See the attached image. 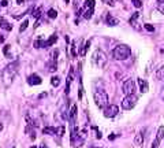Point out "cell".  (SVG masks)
Wrapping results in <instances>:
<instances>
[{"instance_id": "12", "label": "cell", "mask_w": 164, "mask_h": 148, "mask_svg": "<svg viewBox=\"0 0 164 148\" xmlns=\"http://www.w3.org/2000/svg\"><path fill=\"white\" fill-rule=\"evenodd\" d=\"M56 41H57V36H56V34H52V36H51L47 40V41H44V45H43V47H44V48H47V47H51V45H53Z\"/></svg>"}, {"instance_id": "35", "label": "cell", "mask_w": 164, "mask_h": 148, "mask_svg": "<svg viewBox=\"0 0 164 148\" xmlns=\"http://www.w3.org/2000/svg\"><path fill=\"white\" fill-rule=\"evenodd\" d=\"M103 1H104L105 4H109V6H114V4H115V3L112 1V0H103Z\"/></svg>"}, {"instance_id": "15", "label": "cell", "mask_w": 164, "mask_h": 148, "mask_svg": "<svg viewBox=\"0 0 164 148\" xmlns=\"http://www.w3.org/2000/svg\"><path fill=\"white\" fill-rule=\"evenodd\" d=\"M138 17H139V12H134L131 15V18H130V24L135 28V29H139V26H138V24H137V19H138Z\"/></svg>"}, {"instance_id": "38", "label": "cell", "mask_w": 164, "mask_h": 148, "mask_svg": "<svg viewBox=\"0 0 164 148\" xmlns=\"http://www.w3.org/2000/svg\"><path fill=\"white\" fill-rule=\"evenodd\" d=\"M23 1H25V0H17V3H18V4H22Z\"/></svg>"}, {"instance_id": "17", "label": "cell", "mask_w": 164, "mask_h": 148, "mask_svg": "<svg viewBox=\"0 0 164 148\" xmlns=\"http://www.w3.org/2000/svg\"><path fill=\"white\" fill-rule=\"evenodd\" d=\"M142 143H144V135L139 132L135 135V139H134V144L135 145H142Z\"/></svg>"}, {"instance_id": "30", "label": "cell", "mask_w": 164, "mask_h": 148, "mask_svg": "<svg viewBox=\"0 0 164 148\" xmlns=\"http://www.w3.org/2000/svg\"><path fill=\"white\" fill-rule=\"evenodd\" d=\"M56 135L59 136V137H62V136L64 135V126H60V128L57 129V133H56Z\"/></svg>"}, {"instance_id": "27", "label": "cell", "mask_w": 164, "mask_h": 148, "mask_svg": "<svg viewBox=\"0 0 164 148\" xmlns=\"http://www.w3.org/2000/svg\"><path fill=\"white\" fill-rule=\"evenodd\" d=\"M85 6L88 7V8H95V0H86V3H85Z\"/></svg>"}, {"instance_id": "23", "label": "cell", "mask_w": 164, "mask_h": 148, "mask_svg": "<svg viewBox=\"0 0 164 148\" xmlns=\"http://www.w3.org/2000/svg\"><path fill=\"white\" fill-rule=\"evenodd\" d=\"M156 78H159V80H164V66L157 70V73H156Z\"/></svg>"}, {"instance_id": "26", "label": "cell", "mask_w": 164, "mask_h": 148, "mask_svg": "<svg viewBox=\"0 0 164 148\" xmlns=\"http://www.w3.org/2000/svg\"><path fill=\"white\" fill-rule=\"evenodd\" d=\"M27 25H29V21L26 19V21H23V24L21 25V28H19V32L22 33V32H25L26 30V28H27Z\"/></svg>"}, {"instance_id": "32", "label": "cell", "mask_w": 164, "mask_h": 148, "mask_svg": "<svg viewBox=\"0 0 164 148\" xmlns=\"http://www.w3.org/2000/svg\"><path fill=\"white\" fill-rule=\"evenodd\" d=\"M133 4H134V7H137V8H139V7L142 6L141 0H133Z\"/></svg>"}, {"instance_id": "20", "label": "cell", "mask_w": 164, "mask_h": 148, "mask_svg": "<svg viewBox=\"0 0 164 148\" xmlns=\"http://www.w3.org/2000/svg\"><path fill=\"white\" fill-rule=\"evenodd\" d=\"M89 45H90V41H86V43H83V47H82L81 51H79V55H81V56H86V52H88Z\"/></svg>"}, {"instance_id": "6", "label": "cell", "mask_w": 164, "mask_h": 148, "mask_svg": "<svg viewBox=\"0 0 164 148\" xmlns=\"http://www.w3.org/2000/svg\"><path fill=\"white\" fill-rule=\"evenodd\" d=\"M122 91H123V93H126L127 95H134V91H135V81L134 80H127L125 84H123V86H122Z\"/></svg>"}, {"instance_id": "19", "label": "cell", "mask_w": 164, "mask_h": 148, "mask_svg": "<svg viewBox=\"0 0 164 148\" xmlns=\"http://www.w3.org/2000/svg\"><path fill=\"white\" fill-rule=\"evenodd\" d=\"M48 70H49V71H52V73H53V71H56V70H57V63H56V61L51 59V62L48 63Z\"/></svg>"}, {"instance_id": "42", "label": "cell", "mask_w": 164, "mask_h": 148, "mask_svg": "<svg viewBox=\"0 0 164 148\" xmlns=\"http://www.w3.org/2000/svg\"><path fill=\"white\" fill-rule=\"evenodd\" d=\"M90 148H97V147H90ZM99 148H100V147H99Z\"/></svg>"}, {"instance_id": "28", "label": "cell", "mask_w": 164, "mask_h": 148, "mask_svg": "<svg viewBox=\"0 0 164 148\" xmlns=\"http://www.w3.org/2000/svg\"><path fill=\"white\" fill-rule=\"evenodd\" d=\"M33 15H34V18H40V15H41V7H38L37 10H34L33 11Z\"/></svg>"}, {"instance_id": "3", "label": "cell", "mask_w": 164, "mask_h": 148, "mask_svg": "<svg viewBox=\"0 0 164 148\" xmlns=\"http://www.w3.org/2000/svg\"><path fill=\"white\" fill-rule=\"evenodd\" d=\"M95 102H96V106L99 107V108H105L108 106V93L104 91V89H99V91H96L95 92Z\"/></svg>"}, {"instance_id": "34", "label": "cell", "mask_w": 164, "mask_h": 148, "mask_svg": "<svg viewBox=\"0 0 164 148\" xmlns=\"http://www.w3.org/2000/svg\"><path fill=\"white\" fill-rule=\"evenodd\" d=\"M10 47H11V45H4V55L8 56V51H10Z\"/></svg>"}, {"instance_id": "36", "label": "cell", "mask_w": 164, "mask_h": 148, "mask_svg": "<svg viewBox=\"0 0 164 148\" xmlns=\"http://www.w3.org/2000/svg\"><path fill=\"white\" fill-rule=\"evenodd\" d=\"M0 4H1V6H3V7H6L7 4H8V3H7V0H3V1H1Z\"/></svg>"}, {"instance_id": "33", "label": "cell", "mask_w": 164, "mask_h": 148, "mask_svg": "<svg viewBox=\"0 0 164 148\" xmlns=\"http://www.w3.org/2000/svg\"><path fill=\"white\" fill-rule=\"evenodd\" d=\"M159 144H160V141H159V140H155V141L152 143V148H157Z\"/></svg>"}, {"instance_id": "9", "label": "cell", "mask_w": 164, "mask_h": 148, "mask_svg": "<svg viewBox=\"0 0 164 148\" xmlns=\"http://www.w3.org/2000/svg\"><path fill=\"white\" fill-rule=\"evenodd\" d=\"M27 82H29V85H40L43 81H41V78L38 77L37 74H32V75L27 78Z\"/></svg>"}, {"instance_id": "41", "label": "cell", "mask_w": 164, "mask_h": 148, "mask_svg": "<svg viewBox=\"0 0 164 148\" xmlns=\"http://www.w3.org/2000/svg\"><path fill=\"white\" fill-rule=\"evenodd\" d=\"M30 148H37V147H36V145H33V147H30Z\"/></svg>"}, {"instance_id": "39", "label": "cell", "mask_w": 164, "mask_h": 148, "mask_svg": "<svg viewBox=\"0 0 164 148\" xmlns=\"http://www.w3.org/2000/svg\"><path fill=\"white\" fill-rule=\"evenodd\" d=\"M1 130H3V123L0 122V132H1Z\"/></svg>"}, {"instance_id": "8", "label": "cell", "mask_w": 164, "mask_h": 148, "mask_svg": "<svg viewBox=\"0 0 164 148\" xmlns=\"http://www.w3.org/2000/svg\"><path fill=\"white\" fill-rule=\"evenodd\" d=\"M77 112H78V108H77V104H73L71 106V110L69 112V121L71 125L75 123V119H77Z\"/></svg>"}, {"instance_id": "14", "label": "cell", "mask_w": 164, "mask_h": 148, "mask_svg": "<svg viewBox=\"0 0 164 148\" xmlns=\"http://www.w3.org/2000/svg\"><path fill=\"white\" fill-rule=\"evenodd\" d=\"M0 26H1V29H4L7 32H10L13 29V25H10L4 18H0Z\"/></svg>"}, {"instance_id": "25", "label": "cell", "mask_w": 164, "mask_h": 148, "mask_svg": "<svg viewBox=\"0 0 164 148\" xmlns=\"http://www.w3.org/2000/svg\"><path fill=\"white\" fill-rule=\"evenodd\" d=\"M48 17H49V18H56V17H57V11H56V10H53V8H51L49 11H48Z\"/></svg>"}, {"instance_id": "37", "label": "cell", "mask_w": 164, "mask_h": 148, "mask_svg": "<svg viewBox=\"0 0 164 148\" xmlns=\"http://www.w3.org/2000/svg\"><path fill=\"white\" fill-rule=\"evenodd\" d=\"M3 41H4V36H1V34H0V43H3Z\"/></svg>"}, {"instance_id": "4", "label": "cell", "mask_w": 164, "mask_h": 148, "mask_svg": "<svg viewBox=\"0 0 164 148\" xmlns=\"http://www.w3.org/2000/svg\"><path fill=\"white\" fill-rule=\"evenodd\" d=\"M107 55L101 51V49H96L95 54H93V62L96 63V66L99 69H103L107 65Z\"/></svg>"}, {"instance_id": "24", "label": "cell", "mask_w": 164, "mask_h": 148, "mask_svg": "<svg viewBox=\"0 0 164 148\" xmlns=\"http://www.w3.org/2000/svg\"><path fill=\"white\" fill-rule=\"evenodd\" d=\"M26 133L29 135V137H30L32 140H34V139H36V133H34V130L30 129V125H29V126L26 128Z\"/></svg>"}, {"instance_id": "29", "label": "cell", "mask_w": 164, "mask_h": 148, "mask_svg": "<svg viewBox=\"0 0 164 148\" xmlns=\"http://www.w3.org/2000/svg\"><path fill=\"white\" fill-rule=\"evenodd\" d=\"M71 55H73V58H77V51H75V43H71Z\"/></svg>"}, {"instance_id": "22", "label": "cell", "mask_w": 164, "mask_h": 148, "mask_svg": "<svg viewBox=\"0 0 164 148\" xmlns=\"http://www.w3.org/2000/svg\"><path fill=\"white\" fill-rule=\"evenodd\" d=\"M163 136H164V126H160L159 128V130H157V136H156V140H161L163 139Z\"/></svg>"}, {"instance_id": "43", "label": "cell", "mask_w": 164, "mask_h": 148, "mask_svg": "<svg viewBox=\"0 0 164 148\" xmlns=\"http://www.w3.org/2000/svg\"><path fill=\"white\" fill-rule=\"evenodd\" d=\"M0 6H1V4H0Z\"/></svg>"}, {"instance_id": "31", "label": "cell", "mask_w": 164, "mask_h": 148, "mask_svg": "<svg viewBox=\"0 0 164 148\" xmlns=\"http://www.w3.org/2000/svg\"><path fill=\"white\" fill-rule=\"evenodd\" d=\"M144 28H145L148 32H153V30H155V28H153L151 24H145V25H144Z\"/></svg>"}, {"instance_id": "5", "label": "cell", "mask_w": 164, "mask_h": 148, "mask_svg": "<svg viewBox=\"0 0 164 148\" xmlns=\"http://www.w3.org/2000/svg\"><path fill=\"white\" fill-rule=\"evenodd\" d=\"M137 102H138V98L135 95H127L126 98L122 100V107L125 110H131V108H134V106L137 104Z\"/></svg>"}, {"instance_id": "16", "label": "cell", "mask_w": 164, "mask_h": 148, "mask_svg": "<svg viewBox=\"0 0 164 148\" xmlns=\"http://www.w3.org/2000/svg\"><path fill=\"white\" fill-rule=\"evenodd\" d=\"M43 133L44 135H56L57 133V129L56 128H52V126H45L44 129H43Z\"/></svg>"}, {"instance_id": "2", "label": "cell", "mask_w": 164, "mask_h": 148, "mask_svg": "<svg viewBox=\"0 0 164 148\" xmlns=\"http://www.w3.org/2000/svg\"><path fill=\"white\" fill-rule=\"evenodd\" d=\"M130 55H131V49L126 44H119L112 51V56H114V59H116V61H126Z\"/></svg>"}, {"instance_id": "10", "label": "cell", "mask_w": 164, "mask_h": 148, "mask_svg": "<svg viewBox=\"0 0 164 148\" xmlns=\"http://www.w3.org/2000/svg\"><path fill=\"white\" fill-rule=\"evenodd\" d=\"M138 84H139V91H141V93H146L149 91V85H148V82H146L145 80L138 78Z\"/></svg>"}, {"instance_id": "7", "label": "cell", "mask_w": 164, "mask_h": 148, "mask_svg": "<svg viewBox=\"0 0 164 148\" xmlns=\"http://www.w3.org/2000/svg\"><path fill=\"white\" fill-rule=\"evenodd\" d=\"M118 112H119V107H118V106L109 104L104 108V117L105 118H114V117L118 115Z\"/></svg>"}, {"instance_id": "18", "label": "cell", "mask_w": 164, "mask_h": 148, "mask_svg": "<svg viewBox=\"0 0 164 148\" xmlns=\"http://www.w3.org/2000/svg\"><path fill=\"white\" fill-rule=\"evenodd\" d=\"M105 21H107V24L109 25V26H116V25L119 24V21H118V19H116V18H114L112 15H108Z\"/></svg>"}, {"instance_id": "40", "label": "cell", "mask_w": 164, "mask_h": 148, "mask_svg": "<svg viewBox=\"0 0 164 148\" xmlns=\"http://www.w3.org/2000/svg\"><path fill=\"white\" fill-rule=\"evenodd\" d=\"M40 148H48V147H47L45 144H43V145H41V147H40Z\"/></svg>"}, {"instance_id": "11", "label": "cell", "mask_w": 164, "mask_h": 148, "mask_svg": "<svg viewBox=\"0 0 164 148\" xmlns=\"http://www.w3.org/2000/svg\"><path fill=\"white\" fill-rule=\"evenodd\" d=\"M92 15H93V10H92V8H88L86 6L82 8V17L85 19H90Z\"/></svg>"}, {"instance_id": "13", "label": "cell", "mask_w": 164, "mask_h": 148, "mask_svg": "<svg viewBox=\"0 0 164 148\" xmlns=\"http://www.w3.org/2000/svg\"><path fill=\"white\" fill-rule=\"evenodd\" d=\"M73 78H74V67L70 69L69 77H67V86H66V93H69V92H70V84H71Z\"/></svg>"}, {"instance_id": "21", "label": "cell", "mask_w": 164, "mask_h": 148, "mask_svg": "<svg viewBox=\"0 0 164 148\" xmlns=\"http://www.w3.org/2000/svg\"><path fill=\"white\" fill-rule=\"evenodd\" d=\"M51 84H52V86H59V84H60V78H59L57 75H53V77L51 78Z\"/></svg>"}, {"instance_id": "1", "label": "cell", "mask_w": 164, "mask_h": 148, "mask_svg": "<svg viewBox=\"0 0 164 148\" xmlns=\"http://www.w3.org/2000/svg\"><path fill=\"white\" fill-rule=\"evenodd\" d=\"M18 61L13 62V63H10L8 66H7L4 70H3V81H4V84L6 85H10L11 82H13L14 77L17 75V71H18Z\"/></svg>"}]
</instances>
